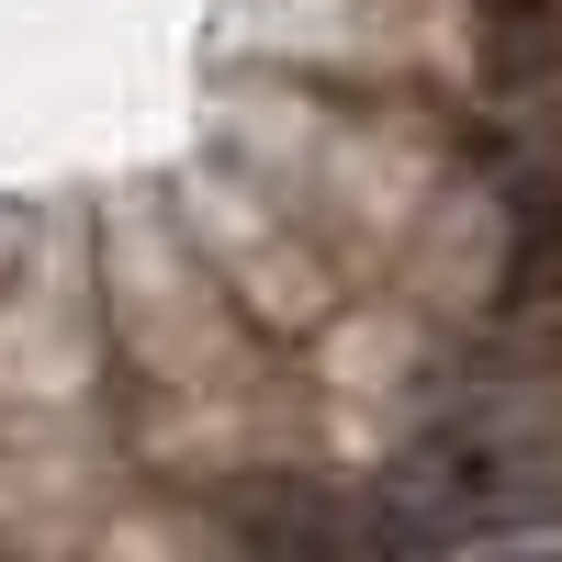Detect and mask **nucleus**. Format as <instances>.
Wrapping results in <instances>:
<instances>
[{
    "mask_svg": "<svg viewBox=\"0 0 562 562\" xmlns=\"http://www.w3.org/2000/svg\"><path fill=\"white\" fill-rule=\"evenodd\" d=\"M506 304H562V158H529L506 192Z\"/></svg>",
    "mask_w": 562,
    "mask_h": 562,
    "instance_id": "nucleus-2",
    "label": "nucleus"
},
{
    "mask_svg": "<svg viewBox=\"0 0 562 562\" xmlns=\"http://www.w3.org/2000/svg\"><path fill=\"white\" fill-rule=\"evenodd\" d=\"M473 45H484V79L529 90L562 68V0H473Z\"/></svg>",
    "mask_w": 562,
    "mask_h": 562,
    "instance_id": "nucleus-3",
    "label": "nucleus"
},
{
    "mask_svg": "<svg viewBox=\"0 0 562 562\" xmlns=\"http://www.w3.org/2000/svg\"><path fill=\"white\" fill-rule=\"evenodd\" d=\"M518 529H562L551 495V450L495 405H461L416 439L360 506V540L383 551H450V540H518Z\"/></svg>",
    "mask_w": 562,
    "mask_h": 562,
    "instance_id": "nucleus-1",
    "label": "nucleus"
}]
</instances>
